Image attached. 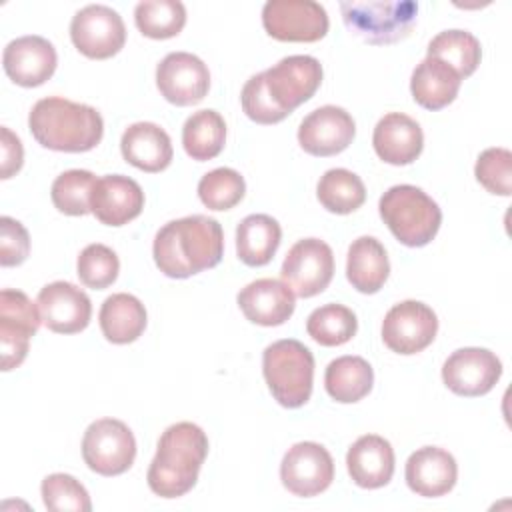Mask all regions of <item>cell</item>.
Here are the masks:
<instances>
[{
  "label": "cell",
  "mask_w": 512,
  "mask_h": 512,
  "mask_svg": "<svg viewBox=\"0 0 512 512\" xmlns=\"http://www.w3.org/2000/svg\"><path fill=\"white\" fill-rule=\"evenodd\" d=\"M282 282L300 298H312L328 288L334 276L332 248L318 238L298 240L286 254Z\"/></svg>",
  "instance_id": "cell-10"
},
{
  "label": "cell",
  "mask_w": 512,
  "mask_h": 512,
  "mask_svg": "<svg viewBox=\"0 0 512 512\" xmlns=\"http://www.w3.org/2000/svg\"><path fill=\"white\" fill-rule=\"evenodd\" d=\"M98 320L108 342L130 344L138 340L146 328V308L136 296L118 292L104 300Z\"/></svg>",
  "instance_id": "cell-28"
},
{
  "label": "cell",
  "mask_w": 512,
  "mask_h": 512,
  "mask_svg": "<svg viewBox=\"0 0 512 512\" xmlns=\"http://www.w3.org/2000/svg\"><path fill=\"white\" fill-rule=\"evenodd\" d=\"M406 484L424 498H438L448 494L458 478V464L454 456L438 446H422L406 460Z\"/></svg>",
  "instance_id": "cell-21"
},
{
  "label": "cell",
  "mask_w": 512,
  "mask_h": 512,
  "mask_svg": "<svg viewBox=\"0 0 512 512\" xmlns=\"http://www.w3.org/2000/svg\"><path fill=\"white\" fill-rule=\"evenodd\" d=\"M358 330L356 314L342 304H324L306 320V332L308 336L318 342L320 346H342Z\"/></svg>",
  "instance_id": "cell-34"
},
{
  "label": "cell",
  "mask_w": 512,
  "mask_h": 512,
  "mask_svg": "<svg viewBox=\"0 0 512 512\" xmlns=\"http://www.w3.org/2000/svg\"><path fill=\"white\" fill-rule=\"evenodd\" d=\"M502 376L500 358L486 348H460L442 364V380L458 396H484Z\"/></svg>",
  "instance_id": "cell-15"
},
{
  "label": "cell",
  "mask_w": 512,
  "mask_h": 512,
  "mask_svg": "<svg viewBox=\"0 0 512 512\" xmlns=\"http://www.w3.org/2000/svg\"><path fill=\"white\" fill-rule=\"evenodd\" d=\"M206 454L208 436L198 424L176 422L168 426L146 474L150 490L160 498L184 496L194 488Z\"/></svg>",
  "instance_id": "cell-2"
},
{
  "label": "cell",
  "mask_w": 512,
  "mask_h": 512,
  "mask_svg": "<svg viewBox=\"0 0 512 512\" xmlns=\"http://www.w3.org/2000/svg\"><path fill=\"white\" fill-rule=\"evenodd\" d=\"M134 22L138 30L154 40H166L186 24V8L178 0H146L134 8Z\"/></svg>",
  "instance_id": "cell-35"
},
{
  "label": "cell",
  "mask_w": 512,
  "mask_h": 512,
  "mask_svg": "<svg viewBox=\"0 0 512 512\" xmlns=\"http://www.w3.org/2000/svg\"><path fill=\"white\" fill-rule=\"evenodd\" d=\"M236 300L242 314L260 326H280L296 308L294 292L274 278H258L250 282L238 292Z\"/></svg>",
  "instance_id": "cell-23"
},
{
  "label": "cell",
  "mask_w": 512,
  "mask_h": 512,
  "mask_svg": "<svg viewBox=\"0 0 512 512\" xmlns=\"http://www.w3.org/2000/svg\"><path fill=\"white\" fill-rule=\"evenodd\" d=\"M282 240L280 224L268 214H250L236 228V252L246 266H266Z\"/></svg>",
  "instance_id": "cell-29"
},
{
  "label": "cell",
  "mask_w": 512,
  "mask_h": 512,
  "mask_svg": "<svg viewBox=\"0 0 512 512\" xmlns=\"http://www.w3.org/2000/svg\"><path fill=\"white\" fill-rule=\"evenodd\" d=\"M316 196L328 212L350 214L364 204L366 188L358 174L346 168H332L318 180Z\"/></svg>",
  "instance_id": "cell-33"
},
{
  "label": "cell",
  "mask_w": 512,
  "mask_h": 512,
  "mask_svg": "<svg viewBox=\"0 0 512 512\" xmlns=\"http://www.w3.org/2000/svg\"><path fill=\"white\" fill-rule=\"evenodd\" d=\"M28 126L40 146L56 152H88L104 134L96 108L60 96L38 100L30 110Z\"/></svg>",
  "instance_id": "cell-3"
},
{
  "label": "cell",
  "mask_w": 512,
  "mask_h": 512,
  "mask_svg": "<svg viewBox=\"0 0 512 512\" xmlns=\"http://www.w3.org/2000/svg\"><path fill=\"white\" fill-rule=\"evenodd\" d=\"M262 372L274 400L284 408H300L310 400L314 356L302 342L284 338L266 346Z\"/></svg>",
  "instance_id": "cell-5"
},
{
  "label": "cell",
  "mask_w": 512,
  "mask_h": 512,
  "mask_svg": "<svg viewBox=\"0 0 512 512\" xmlns=\"http://www.w3.org/2000/svg\"><path fill=\"white\" fill-rule=\"evenodd\" d=\"M58 64L56 48L42 36H20L6 44L2 66L6 76L24 88H34L52 78Z\"/></svg>",
  "instance_id": "cell-19"
},
{
  "label": "cell",
  "mask_w": 512,
  "mask_h": 512,
  "mask_svg": "<svg viewBox=\"0 0 512 512\" xmlns=\"http://www.w3.org/2000/svg\"><path fill=\"white\" fill-rule=\"evenodd\" d=\"M76 274L80 282L94 290H104L116 282L120 272V260L116 252L104 244H88L76 262Z\"/></svg>",
  "instance_id": "cell-39"
},
{
  "label": "cell",
  "mask_w": 512,
  "mask_h": 512,
  "mask_svg": "<svg viewBox=\"0 0 512 512\" xmlns=\"http://www.w3.org/2000/svg\"><path fill=\"white\" fill-rule=\"evenodd\" d=\"M390 274V262L382 242L374 236L356 238L346 256V278L362 294H376Z\"/></svg>",
  "instance_id": "cell-27"
},
{
  "label": "cell",
  "mask_w": 512,
  "mask_h": 512,
  "mask_svg": "<svg viewBox=\"0 0 512 512\" xmlns=\"http://www.w3.org/2000/svg\"><path fill=\"white\" fill-rule=\"evenodd\" d=\"M428 56L446 62L458 72L460 78H468L476 72L482 48L474 34L466 30H444L436 34L428 44Z\"/></svg>",
  "instance_id": "cell-32"
},
{
  "label": "cell",
  "mask_w": 512,
  "mask_h": 512,
  "mask_svg": "<svg viewBox=\"0 0 512 512\" xmlns=\"http://www.w3.org/2000/svg\"><path fill=\"white\" fill-rule=\"evenodd\" d=\"M0 144H2V168H0V178L8 180L14 176L24 162V148L20 138L6 126L0 128Z\"/></svg>",
  "instance_id": "cell-43"
},
{
  "label": "cell",
  "mask_w": 512,
  "mask_h": 512,
  "mask_svg": "<svg viewBox=\"0 0 512 512\" xmlns=\"http://www.w3.org/2000/svg\"><path fill=\"white\" fill-rule=\"evenodd\" d=\"M262 26L280 42H318L328 32V14L314 0H268Z\"/></svg>",
  "instance_id": "cell-11"
},
{
  "label": "cell",
  "mask_w": 512,
  "mask_h": 512,
  "mask_svg": "<svg viewBox=\"0 0 512 512\" xmlns=\"http://www.w3.org/2000/svg\"><path fill=\"white\" fill-rule=\"evenodd\" d=\"M44 506L52 512H90L92 502L88 490L70 474L54 472L40 486Z\"/></svg>",
  "instance_id": "cell-38"
},
{
  "label": "cell",
  "mask_w": 512,
  "mask_h": 512,
  "mask_svg": "<svg viewBox=\"0 0 512 512\" xmlns=\"http://www.w3.org/2000/svg\"><path fill=\"white\" fill-rule=\"evenodd\" d=\"M120 150L128 164L150 174L168 168L174 156L170 136L154 122L130 124L122 134Z\"/></svg>",
  "instance_id": "cell-25"
},
{
  "label": "cell",
  "mask_w": 512,
  "mask_h": 512,
  "mask_svg": "<svg viewBox=\"0 0 512 512\" xmlns=\"http://www.w3.org/2000/svg\"><path fill=\"white\" fill-rule=\"evenodd\" d=\"M344 24L368 44L404 40L416 24L418 4L412 0H352L340 2Z\"/></svg>",
  "instance_id": "cell-6"
},
{
  "label": "cell",
  "mask_w": 512,
  "mask_h": 512,
  "mask_svg": "<svg viewBox=\"0 0 512 512\" xmlns=\"http://www.w3.org/2000/svg\"><path fill=\"white\" fill-rule=\"evenodd\" d=\"M30 254L28 230L14 218H0V264L4 268L22 264Z\"/></svg>",
  "instance_id": "cell-42"
},
{
  "label": "cell",
  "mask_w": 512,
  "mask_h": 512,
  "mask_svg": "<svg viewBox=\"0 0 512 512\" xmlns=\"http://www.w3.org/2000/svg\"><path fill=\"white\" fill-rule=\"evenodd\" d=\"M264 82L274 104L292 114L300 104L310 100L322 84V64L314 56H286L272 68L264 70Z\"/></svg>",
  "instance_id": "cell-12"
},
{
  "label": "cell",
  "mask_w": 512,
  "mask_h": 512,
  "mask_svg": "<svg viewBox=\"0 0 512 512\" xmlns=\"http://www.w3.org/2000/svg\"><path fill=\"white\" fill-rule=\"evenodd\" d=\"M42 322L56 334H76L90 324L92 302L72 282L56 280L46 284L36 298Z\"/></svg>",
  "instance_id": "cell-18"
},
{
  "label": "cell",
  "mask_w": 512,
  "mask_h": 512,
  "mask_svg": "<svg viewBox=\"0 0 512 512\" xmlns=\"http://www.w3.org/2000/svg\"><path fill=\"white\" fill-rule=\"evenodd\" d=\"M94 184L96 176L90 170H66L52 182V204L62 214L84 216L90 212V194Z\"/></svg>",
  "instance_id": "cell-36"
},
{
  "label": "cell",
  "mask_w": 512,
  "mask_h": 512,
  "mask_svg": "<svg viewBox=\"0 0 512 512\" xmlns=\"http://www.w3.org/2000/svg\"><path fill=\"white\" fill-rule=\"evenodd\" d=\"M144 208V192L140 184L122 174H106L96 178L90 194V212L106 226H124Z\"/></svg>",
  "instance_id": "cell-20"
},
{
  "label": "cell",
  "mask_w": 512,
  "mask_h": 512,
  "mask_svg": "<svg viewBox=\"0 0 512 512\" xmlns=\"http://www.w3.org/2000/svg\"><path fill=\"white\" fill-rule=\"evenodd\" d=\"M438 332L434 310L418 300L394 304L382 322V340L396 354H418L428 348Z\"/></svg>",
  "instance_id": "cell-13"
},
{
  "label": "cell",
  "mask_w": 512,
  "mask_h": 512,
  "mask_svg": "<svg viewBox=\"0 0 512 512\" xmlns=\"http://www.w3.org/2000/svg\"><path fill=\"white\" fill-rule=\"evenodd\" d=\"M246 192L244 178L234 168H214L198 182V196L210 210L234 208Z\"/></svg>",
  "instance_id": "cell-37"
},
{
  "label": "cell",
  "mask_w": 512,
  "mask_h": 512,
  "mask_svg": "<svg viewBox=\"0 0 512 512\" xmlns=\"http://www.w3.org/2000/svg\"><path fill=\"white\" fill-rule=\"evenodd\" d=\"M82 458L100 476L124 474L134 464L136 438L122 420H94L82 438Z\"/></svg>",
  "instance_id": "cell-7"
},
{
  "label": "cell",
  "mask_w": 512,
  "mask_h": 512,
  "mask_svg": "<svg viewBox=\"0 0 512 512\" xmlns=\"http://www.w3.org/2000/svg\"><path fill=\"white\" fill-rule=\"evenodd\" d=\"M356 134L354 118L340 106H320L298 126V142L312 156H334L346 150Z\"/></svg>",
  "instance_id": "cell-17"
},
{
  "label": "cell",
  "mask_w": 512,
  "mask_h": 512,
  "mask_svg": "<svg viewBox=\"0 0 512 512\" xmlns=\"http://www.w3.org/2000/svg\"><path fill=\"white\" fill-rule=\"evenodd\" d=\"M226 142V122L216 110H198L184 122L182 144L192 160L216 158Z\"/></svg>",
  "instance_id": "cell-31"
},
{
  "label": "cell",
  "mask_w": 512,
  "mask_h": 512,
  "mask_svg": "<svg viewBox=\"0 0 512 512\" xmlns=\"http://www.w3.org/2000/svg\"><path fill=\"white\" fill-rule=\"evenodd\" d=\"M462 78L446 62L426 56L412 72L410 92L416 104L426 110H440L454 102Z\"/></svg>",
  "instance_id": "cell-26"
},
{
  "label": "cell",
  "mask_w": 512,
  "mask_h": 512,
  "mask_svg": "<svg viewBox=\"0 0 512 512\" xmlns=\"http://www.w3.org/2000/svg\"><path fill=\"white\" fill-rule=\"evenodd\" d=\"M346 468L360 488H382L394 474L392 444L378 434L360 436L346 454Z\"/></svg>",
  "instance_id": "cell-24"
},
{
  "label": "cell",
  "mask_w": 512,
  "mask_h": 512,
  "mask_svg": "<svg viewBox=\"0 0 512 512\" xmlns=\"http://www.w3.org/2000/svg\"><path fill=\"white\" fill-rule=\"evenodd\" d=\"M280 480L294 496H316L332 484L334 460L322 444L298 442L282 458Z\"/></svg>",
  "instance_id": "cell-14"
},
{
  "label": "cell",
  "mask_w": 512,
  "mask_h": 512,
  "mask_svg": "<svg viewBox=\"0 0 512 512\" xmlns=\"http://www.w3.org/2000/svg\"><path fill=\"white\" fill-rule=\"evenodd\" d=\"M156 86L170 104L192 106L208 94L210 72L198 56L170 52L156 66Z\"/></svg>",
  "instance_id": "cell-16"
},
{
  "label": "cell",
  "mask_w": 512,
  "mask_h": 512,
  "mask_svg": "<svg viewBox=\"0 0 512 512\" xmlns=\"http://www.w3.org/2000/svg\"><path fill=\"white\" fill-rule=\"evenodd\" d=\"M240 102L244 114L256 124H276L288 116L270 98L264 82V72H258L246 80L240 94Z\"/></svg>",
  "instance_id": "cell-41"
},
{
  "label": "cell",
  "mask_w": 512,
  "mask_h": 512,
  "mask_svg": "<svg viewBox=\"0 0 512 512\" xmlns=\"http://www.w3.org/2000/svg\"><path fill=\"white\" fill-rule=\"evenodd\" d=\"M372 144L378 158L386 164L406 166L420 156L424 148V134L414 118L402 112H390L378 120Z\"/></svg>",
  "instance_id": "cell-22"
},
{
  "label": "cell",
  "mask_w": 512,
  "mask_h": 512,
  "mask_svg": "<svg viewBox=\"0 0 512 512\" xmlns=\"http://www.w3.org/2000/svg\"><path fill=\"white\" fill-rule=\"evenodd\" d=\"M372 384V366L362 356H340L328 364L324 374L328 396L342 404L362 400L372 390Z\"/></svg>",
  "instance_id": "cell-30"
},
{
  "label": "cell",
  "mask_w": 512,
  "mask_h": 512,
  "mask_svg": "<svg viewBox=\"0 0 512 512\" xmlns=\"http://www.w3.org/2000/svg\"><path fill=\"white\" fill-rule=\"evenodd\" d=\"M380 218L398 242L410 248H420L432 242L442 224L440 206L412 184L388 188L378 202Z\"/></svg>",
  "instance_id": "cell-4"
},
{
  "label": "cell",
  "mask_w": 512,
  "mask_h": 512,
  "mask_svg": "<svg viewBox=\"0 0 512 512\" xmlns=\"http://www.w3.org/2000/svg\"><path fill=\"white\" fill-rule=\"evenodd\" d=\"M476 180L498 196H510L512 190V154L506 148H486L474 166Z\"/></svg>",
  "instance_id": "cell-40"
},
{
  "label": "cell",
  "mask_w": 512,
  "mask_h": 512,
  "mask_svg": "<svg viewBox=\"0 0 512 512\" xmlns=\"http://www.w3.org/2000/svg\"><path fill=\"white\" fill-rule=\"evenodd\" d=\"M40 322L38 304L24 292L12 288L0 292V352L4 372L24 362L30 338L38 332Z\"/></svg>",
  "instance_id": "cell-9"
},
{
  "label": "cell",
  "mask_w": 512,
  "mask_h": 512,
  "mask_svg": "<svg viewBox=\"0 0 512 512\" xmlns=\"http://www.w3.org/2000/svg\"><path fill=\"white\" fill-rule=\"evenodd\" d=\"M154 262L168 278H188L214 268L224 254V232L218 220L192 214L164 224L152 246Z\"/></svg>",
  "instance_id": "cell-1"
},
{
  "label": "cell",
  "mask_w": 512,
  "mask_h": 512,
  "mask_svg": "<svg viewBox=\"0 0 512 512\" xmlns=\"http://www.w3.org/2000/svg\"><path fill=\"white\" fill-rule=\"evenodd\" d=\"M70 38L86 58L106 60L124 48L126 26L110 6L88 4L72 16Z\"/></svg>",
  "instance_id": "cell-8"
}]
</instances>
